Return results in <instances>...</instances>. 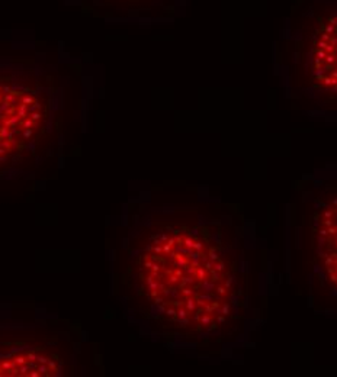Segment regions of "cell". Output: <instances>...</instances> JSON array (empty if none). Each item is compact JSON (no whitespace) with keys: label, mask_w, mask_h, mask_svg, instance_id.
<instances>
[{"label":"cell","mask_w":337,"mask_h":377,"mask_svg":"<svg viewBox=\"0 0 337 377\" xmlns=\"http://www.w3.org/2000/svg\"><path fill=\"white\" fill-rule=\"evenodd\" d=\"M135 271L137 289L153 315L179 331H214L234 312L232 261L201 226H154L135 258Z\"/></svg>","instance_id":"cell-1"},{"label":"cell","mask_w":337,"mask_h":377,"mask_svg":"<svg viewBox=\"0 0 337 377\" xmlns=\"http://www.w3.org/2000/svg\"><path fill=\"white\" fill-rule=\"evenodd\" d=\"M295 61L305 84L337 97V0H320L301 12Z\"/></svg>","instance_id":"cell-2"},{"label":"cell","mask_w":337,"mask_h":377,"mask_svg":"<svg viewBox=\"0 0 337 377\" xmlns=\"http://www.w3.org/2000/svg\"><path fill=\"white\" fill-rule=\"evenodd\" d=\"M312 242L318 264L337 291V196L314 215Z\"/></svg>","instance_id":"cell-4"},{"label":"cell","mask_w":337,"mask_h":377,"mask_svg":"<svg viewBox=\"0 0 337 377\" xmlns=\"http://www.w3.org/2000/svg\"><path fill=\"white\" fill-rule=\"evenodd\" d=\"M58 370L57 358L38 350H23L0 357V376H53Z\"/></svg>","instance_id":"cell-5"},{"label":"cell","mask_w":337,"mask_h":377,"mask_svg":"<svg viewBox=\"0 0 337 377\" xmlns=\"http://www.w3.org/2000/svg\"><path fill=\"white\" fill-rule=\"evenodd\" d=\"M46 105L22 81L0 77V168L20 157L42 132Z\"/></svg>","instance_id":"cell-3"}]
</instances>
